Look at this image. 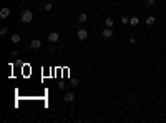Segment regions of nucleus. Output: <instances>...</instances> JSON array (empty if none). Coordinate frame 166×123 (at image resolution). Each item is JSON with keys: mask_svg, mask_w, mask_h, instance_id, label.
<instances>
[{"mask_svg": "<svg viewBox=\"0 0 166 123\" xmlns=\"http://www.w3.org/2000/svg\"><path fill=\"white\" fill-rule=\"evenodd\" d=\"M33 19V13L30 10H23V13H22V24H30Z\"/></svg>", "mask_w": 166, "mask_h": 123, "instance_id": "obj_1", "label": "nucleus"}, {"mask_svg": "<svg viewBox=\"0 0 166 123\" xmlns=\"http://www.w3.org/2000/svg\"><path fill=\"white\" fill-rule=\"evenodd\" d=\"M58 40H60V33H58V32H50V33H48V42L57 43Z\"/></svg>", "mask_w": 166, "mask_h": 123, "instance_id": "obj_2", "label": "nucleus"}, {"mask_svg": "<svg viewBox=\"0 0 166 123\" xmlns=\"http://www.w3.org/2000/svg\"><path fill=\"white\" fill-rule=\"evenodd\" d=\"M101 37L103 38H111V37H113V30H111V27H106V28L101 32Z\"/></svg>", "mask_w": 166, "mask_h": 123, "instance_id": "obj_3", "label": "nucleus"}, {"mask_svg": "<svg viewBox=\"0 0 166 123\" xmlns=\"http://www.w3.org/2000/svg\"><path fill=\"white\" fill-rule=\"evenodd\" d=\"M40 47H42V42H40L38 38H33L32 42H30V50H38Z\"/></svg>", "mask_w": 166, "mask_h": 123, "instance_id": "obj_4", "label": "nucleus"}, {"mask_svg": "<svg viewBox=\"0 0 166 123\" xmlns=\"http://www.w3.org/2000/svg\"><path fill=\"white\" fill-rule=\"evenodd\" d=\"M77 37H78V40H85L88 37V32L85 30V28H80L78 32H77Z\"/></svg>", "mask_w": 166, "mask_h": 123, "instance_id": "obj_5", "label": "nucleus"}, {"mask_svg": "<svg viewBox=\"0 0 166 123\" xmlns=\"http://www.w3.org/2000/svg\"><path fill=\"white\" fill-rule=\"evenodd\" d=\"M73 100H75V93H71V92L65 93V97H63V102H66V103H71Z\"/></svg>", "mask_w": 166, "mask_h": 123, "instance_id": "obj_6", "label": "nucleus"}, {"mask_svg": "<svg viewBox=\"0 0 166 123\" xmlns=\"http://www.w3.org/2000/svg\"><path fill=\"white\" fill-rule=\"evenodd\" d=\"M0 17H2V19H7V17H10V8H2V10H0Z\"/></svg>", "mask_w": 166, "mask_h": 123, "instance_id": "obj_7", "label": "nucleus"}, {"mask_svg": "<svg viewBox=\"0 0 166 123\" xmlns=\"http://www.w3.org/2000/svg\"><path fill=\"white\" fill-rule=\"evenodd\" d=\"M10 40H12V43H19L20 40H22V37H20L19 33H13L12 37H10Z\"/></svg>", "mask_w": 166, "mask_h": 123, "instance_id": "obj_8", "label": "nucleus"}, {"mask_svg": "<svg viewBox=\"0 0 166 123\" xmlns=\"http://www.w3.org/2000/svg\"><path fill=\"white\" fill-rule=\"evenodd\" d=\"M138 24H140V19H138V17H131V19H130V25L136 27Z\"/></svg>", "mask_w": 166, "mask_h": 123, "instance_id": "obj_9", "label": "nucleus"}, {"mask_svg": "<svg viewBox=\"0 0 166 123\" xmlns=\"http://www.w3.org/2000/svg\"><path fill=\"white\" fill-rule=\"evenodd\" d=\"M88 20V17H87V13H80L78 15V22H82V24H85V22Z\"/></svg>", "mask_w": 166, "mask_h": 123, "instance_id": "obj_10", "label": "nucleus"}, {"mask_svg": "<svg viewBox=\"0 0 166 123\" xmlns=\"http://www.w3.org/2000/svg\"><path fill=\"white\" fill-rule=\"evenodd\" d=\"M155 22H156V19H155L153 15H151V17H148V19H146V24H148V25H155Z\"/></svg>", "mask_w": 166, "mask_h": 123, "instance_id": "obj_11", "label": "nucleus"}, {"mask_svg": "<svg viewBox=\"0 0 166 123\" xmlns=\"http://www.w3.org/2000/svg\"><path fill=\"white\" fill-rule=\"evenodd\" d=\"M105 24H106V27H113L115 20H113V19H106V20H105Z\"/></svg>", "mask_w": 166, "mask_h": 123, "instance_id": "obj_12", "label": "nucleus"}, {"mask_svg": "<svg viewBox=\"0 0 166 123\" xmlns=\"http://www.w3.org/2000/svg\"><path fill=\"white\" fill-rule=\"evenodd\" d=\"M128 22H130V19H128L126 15H123V17H121V24H125V25H126Z\"/></svg>", "mask_w": 166, "mask_h": 123, "instance_id": "obj_13", "label": "nucleus"}, {"mask_svg": "<svg viewBox=\"0 0 166 123\" xmlns=\"http://www.w3.org/2000/svg\"><path fill=\"white\" fill-rule=\"evenodd\" d=\"M7 32H8V28H7V27H2V28H0V35H5Z\"/></svg>", "mask_w": 166, "mask_h": 123, "instance_id": "obj_14", "label": "nucleus"}, {"mask_svg": "<svg viewBox=\"0 0 166 123\" xmlns=\"http://www.w3.org/2000/svg\"><path fill=\"white\" fill-rule=\"evenodd\" d=\"M52 7H53L52 3H47V5H45V10H47V12H50V10H52Z\"/></svg>", "mask_w": 166, "mask_h": 123, "instance_id": "obj_15", "label": "nucleus"}, {"mask_svg": "<svg viewBox=\"0 0 166 123\" xmlns=\"http://www.w3.org/2000/svg\"><path fill=\"white\" fill-rule=\"evenodd\" d=\"M130 43H131V45H134V43H136V40H134V37H130Z\"/></svg>", "mask_w": 166, "mask_h": 123, "instance_id": "obj_16", "label": "nucleus"}, {"mask_svg": "<svg viewBox=\"0 0 166 123\" xmlns=\"http://www.w3.org/2000/svg\"><path fill=\"white\" fill-rule=\"evenodd\" d=\"M155 2H156V0H146V3H148V5H153Z\"/></svg>", "mask_w": 166, "mask_h": 123, "instance_id": "obj_17", "label": "nucleus"}]
</instances>
